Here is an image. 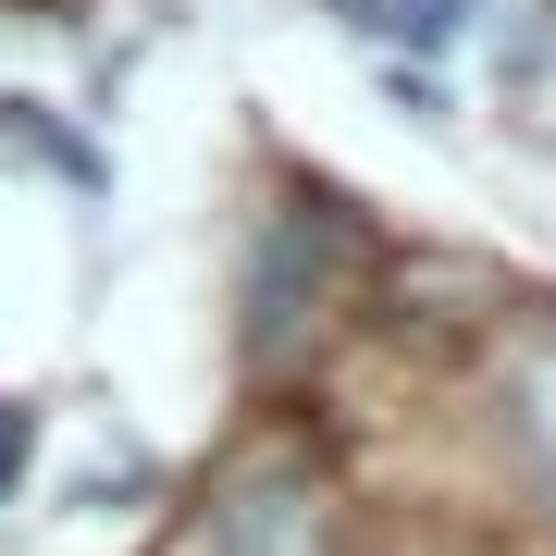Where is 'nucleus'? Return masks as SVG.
Here are the masks:
<instances>
[{
    "mask_svg": "<svg viewBox=\"0 0 556 556\" xmlns=\"http://www.w3.org/2000/svg\"><path fill=\"white\" fill-rule=\"evenodd\" d=\"M346 298H358L346 223L321 211V199H285L273 223H260V248H248V358H260V371H285V358H298Z\"/></svg>",
    "mask_w": 556,
    "mask_h": 556,
    "instance_id": "obj_1",
    "label": "nucleus"
},
{
    "mask_svg": "<svg viewBox=\"0 0 556 556\" xmlns=\"http://www.w3.org/2000/svg\"><path fill=\"white\" fill-rule=\"evenodd\" d=\"M211 556H334V507H321V470H309L298 445L248 457V470L223 482Z\"/></svg>",
    "mask_w": 556,
    "mask_h": 556,
    "instance_id": "obj_2",
    "label": "nucleus"
},
{
    "mask_svg": "<svg viewBox=\"0 0 556 556\" xmlns=\"http://www.w3.org/2000/svg\"><path fill=\"white\" fill-rule=\"evenodd\" d=\"M0 149H13V161H38V174H62V186H75V199H100V149H87L75 137V124H50V100H0Z\"/></svg>",
    "mask_w": 556,
    "mask_h": 556,
    "instance_id": "obj_3",
    "label": "nucleus"
},
{
    "mask_svg": "<svg viewBox=\"0 0 556 556\" xmlns=\"http://www.w3.org/2000/svg\"><path fill=\"white\" fill-rule=\"evenodd\" d=\"M519 433H532V457H544V482H556V334L519 358Z\"/></svg>",
    "mask_w": 556,
    "mask_h": 556,
    "instance_id": "obj_4",
    "label": "nucleus"
},
{
    "mask_svg": "<svg viewBox=\"0 0 556 556\" xmlns=\"http://www.w3.org/2000/svg\"><path fill=\"white\" fill-rule=\"evenodd\" d=\"M25 457H38V408H25V396H0V495L25 482Z\"/></svg>",
    "mask_w": 556,
    "mask_h": 556,
    "instance_id": "obj_5",
    "label": "nucleus"
}]
</instances>
